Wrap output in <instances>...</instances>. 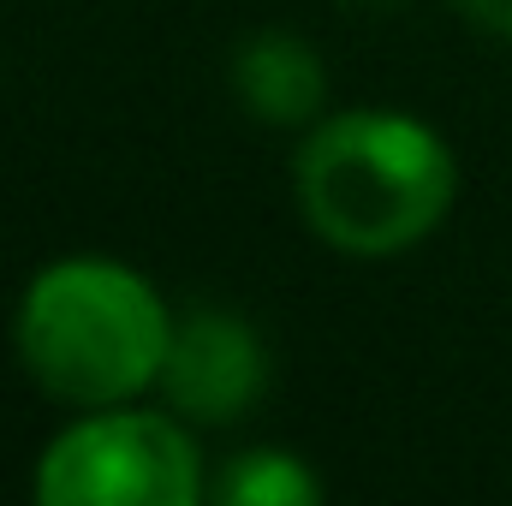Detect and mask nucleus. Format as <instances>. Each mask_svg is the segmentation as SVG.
<instances>
[{"label":"nucleus","instance_id":"nucleus-1","mask_svg":"<svg viewBox=\"0 0 512 506\" xmlns=\"http://www.w3.org/2000/svg\"><path fill=\"white\" fill-rule=\"evenodd\" d=\"M292 191L316 239L346 256H399L429 239L459 191L447 137L399 108L316 120L298 143Z\"/></svg>","mask_w":512,"mask_h":506},{"label":"nucleus","instance_id":"nucleus-2","mask_svg":"<svg viewBox=\"0 0 512 506\" xmlns=\"http://www.w3.org/2000/svg\"><path fill=\"white\" fill-rule=\"evenodd\" d=\"M18 358L42 393L102 411L161 381L173 316L161 292L114 256H60L18 298Z\"/></svg>","mask_w":512,"mask_h":506},{"label":"nucleus","instance_id":"nucleus-3","mask_svg":"<svg viewBox=\"0 0 512 506\" xmlns=\"http://www.w3.org/2000/svg\"><path fill=\"white\" fill-rule=\"evenodd\" d=\"M203 453L161 411H90L36 459L42 506H191L203 501Z\"/></svg>","mask_w":512,"mask_h":506},{"label":"nucleus","instance_id":"nucleus-4","mask_svg":"<svg viewBox=\"0 0 512 506\" xmlns=\"http://www.w3.org/2000/svg\"><path fill=\"white\" fill-rule=\"evenodd\" d=\"M262 381H268V352L256 328L233 310H191L185 322H173L161 387L173 411H185L191 423H239L256 405Z\"/></svg>","mask_w":512,"mask_h":506},{"label":"nucleus","instance_id":"nucleus-5","mask_svg":"<svg viewBox=\"0 0 512 506\" xmlns=\"http://www.w3.org/2000/svg\"><path fill=\"white\" fill-rule=\"evenodd\" d=\"M233 90L268 126H310L322 114L328 72H322V54L310 42L286 36V30H262L233 60Z\"/></svg>","mask_w":512,"mask_h":506},{"label":"nucleus","instance_id":"nucleus-6","mask_svg":"<svg viewBox=\"0 0 512 506\" xmlns=\"http://www.w3.org/2000/svg\"><path fill=\"white\" fill-rule=\"evenodd\" d=\"M215 501H227V506H316L322 501V477L298 453H286V447H251V453H239L215 477Z\"/></svg>","mask_w":512,"mask_h":506},{"label":"nucleus","instance_id":"nucleus-7","mask_svg":"<svg viewBox=\"0 0 512 506\" xmlns=\"http://www.w3.org/2000/svg\"><path fill=\"white\" fill-rule=\"evenodd\" d=\"M477 30H489V36H501V42H512V0H453Z\"/></svg>","mask_w":512,"mask_h":506}]
</instances>
